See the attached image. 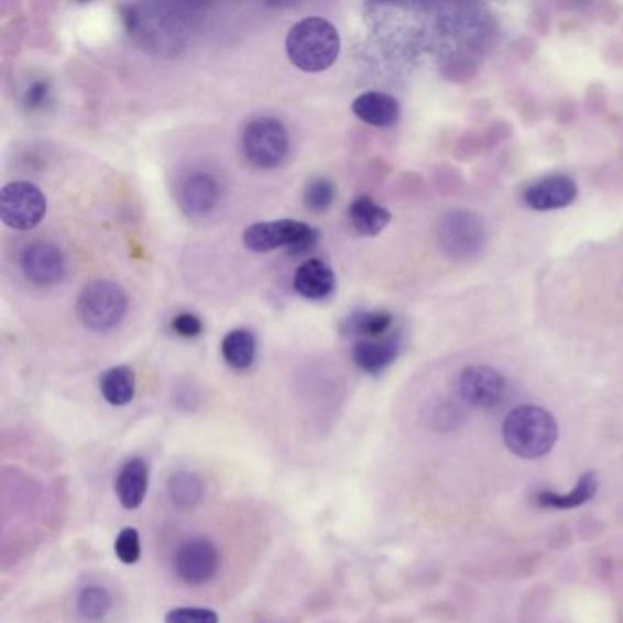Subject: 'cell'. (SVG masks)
Returning a JSON list of instances; mask_svg holds the SVG:
<instances>
[{
	"label": "cell",
	"instance_id": "obj_7",
	"mask_svg": "<svg viewBox=\"0 0 623 623\" xmlns=\"http://www.w3.org/2000/svg\"><path fill=\"white\" fill-rule=\"evenodd\" d=\"M439 240L446 253L456 259H473L487 243L483 221L468 210L448 212L439 227Z\"/></svg>",
	"mask_w": 623,
	"mask_h": 623
},
{
	"label": "cell",
	"instance_id": "obj_16",
	"mask_svg": "<svg viewBox=\"0 0 623 623\" xmlns=\"http://www.w3.org/2000/svg\"><path fill=\"white\" fill-rule=\"evenodd\" d=\"M353 113L373 127H392L401 118V105L390 94L365 91L353 101Z\"/></svg>",
	"mask_w": 623,
	"mask_h": 623
},
{
	"label": "cell",
	"instance_id": "obj_18",
	"mask_svg": "<svg viewBox=\"0 0 623 623\" xmlns=\"http://www.w3.org/2000/svg\"><path fill=\"white\" fill-rule=\"evenodd\" d=\"M348 216H350L351 227L362 237H376L392 221L390 210L376 204L375 199H371L370 196L353 199L348 209Z\"/></svg>",
	"mask_w": 623,
	"mask_h": 623
},
{
	"label": "cell",
	"instance_id": "obj_20",
	"mask_svg": "<svg viewBox=\"0 0 623 623\" xmlns=\"http://www.w3.org/2000/svg\"><path fill=\"white\" fill-rule=\"evenodd\" d=\"M221 356L234 370H248L256 359V339L248 329H234L221 342Z\"/></svg>",
	"mask_w": 623,
	"mask_h": 623
},
{
	"label": "cell",
	"instance_id": "obj_1",
	"mask_svg": "<svg viewBox=\"0 0 623 623\" xmlns=\"http://www.w3.org/2000/svg\"><path fill=\"white\" fill-rule=\"evenodd\" d=\"M285 52L298 70L318 74L331 68L339 59L340 35L323 17H307L291 28L285 39Z\"/></svg>",
	"mask_w": 623,
	"mask_h": 623
},
{
	"label": "cell",
	"instance_id": "obj_14",
	"mask_svg": "<svg viewBox=\"0 0 623 623\" xmlns=\"http://www.w3.org/2000/svg\"><path fill=\"white\" fill-rule=\"evenodd\" d=\"M146 490H149V464L145 459L134 457L124 462L116 479V494L123 509L127 511L140 509L141 503L145 501Z\"/></svg>",
	"mask_w": 623,
	"mask_h": 623
},
{
	"label": "cell",
	"instance_id": "obj_17",
	"mask_svg": "<svg viewBox=\"0 0 623 623\" xmlns=\"http://www.w3.org/2000/svg\"><path fill=\"white\" fill-rule=\"evenodd\" d=\"M598 489H600V481H598L597 472H586L569 494H558L554 490H542V492H537L536 503L542 509L570 511V509H578V506L589 503L597 495Z\"/></svg>",
	"mask_w": 623,
	"mask_h": 623
},
{
	"label": "cell",
	"instance_id": "obj_24",
	"mask_svg": "<svg viewBox=\"0 0 623 623\" xmlns=\"http://www.w3.org/2000/svg\"><path fill=\"white\" fill-rule=\"evenodd\" d=\"M335 199V185L326 178H315L307 183L304 204L312 212H326Z\"/></svg>",
	"mask_w": 623,
	"mask_h": 623
},
{
	"label": "cell",
	"instance_id": "obj_19",
	"mask_svg": "<svg viewBox=\"0 0 623 623\" xmlns=\"http://www.w3.org/2000/svg\"><path fill=\"white\" fill-rule=\"evenodd\" d=\"M99 390L108 404L124 406L132 403L135 395V373L129 365H116L102 373Z\"/></svg>",
	"mask_w": 623,
	"mask_h": 623
},
{
	"label": "cell",
	"instance_id": "obj_26",
	"mask_svg": "<svg viewBox=\"0 0 623 623\" xmlns=\"http://www.w3.org/2000/svg\"><path fill=\"white\" fill-rule=\"evenodd\" d=\"M165 623H220V619L210 609L179 608L167 613Z\"/></svg>",
	"mask_w": 623,
	"mask_h": 623
},
{
	"label": "cell",
	"instance_id": "obj_13",
	"mask_svg": "<svg viewBox=\"0 0 623 623\" xmlns=\"http://www.w3.org/2000/svg\"><path fill=\"white\" fill-rule=\"evenodd\" d=\"M218 198H220V185L207 173L190 174L179 190L182 209L193 218L209 215L218 204Z\"/></svg>",
	"mask_w": 623,
	"mask_h": 623
},
{
	"label": "cell",
	"instance_id": "obj_6",
	"mask_svg": "<svg viewBox=\"0 0 623 623\" xmlns=\"http://www.w3.org/2000/svg\"><path fill=\"white\" fill-rule=\"evenodd\" d=\"M46 196L43 190L28 182H11L0 194V216L10 229L30 231L46 216Z\"/></svg>",
	"mask_w": 623,
	"mask_h": 623
},
{
	"label": "cell",
	"instance_id": "obj_28",
	"mask_svg": "<svg viewBox=\"0 0 623 623\" xmlns=\"http://www.w3.org/2000/svg\"><path fill=\"white\" fill-rule=\"evenodd\" d=\"M46 94H48V87H46L44 83H37V85H33L30 91H28V102H30L32 107H37V105L44 102Z\"/></svg>",
	"mask_w": 623,
	"mask_h": 623
},
{
	"label": "cell",
	"instance_id": "obj_5",
	"mask_svg": "<svg viewBox=\"0 0 623 623\" xmlns=\"http://www.w3.org/2000/svg\"><path fill=\"white\" fill-rule=\"evenodd\" d=\"M242 151L254 167L274 168L289 152V135L276 118H256L242 132Z\"/></svg>",
	"mask_w": 623,
	"mask_h": 623
},
{
	"label": "cell",
	"instance_id": "obj_12",
	"mask_svg": "<svg viewBox=\"0 0 623 623\" xmlns=\"http://www.w3.org/2000/svg\"><path fill=\"white\" fill-rule=\"evenodd\" d=\"M401 353L398 335H386L381 339H360L353 346V360L360 370L370 375H381L395 362Z\"/></svg>",
	"mask_w": 623,
	"mask_h": 623
},
{
	"label": "cell",
	"instance_id": "obj_21",
	"mask_svg": "<svg viewBox=\"0 0 623 623\" xmlns=\"http://www.w3.org/2000/svg\"><path fill=\"white\" fill-rule=\"evenodd\" d=\"M392 324V313L360 312L346 323V329H348V334L359 337V340L381 339V337H386Z\"/></svg>",
	"mask_w": 623,
	"mask_h": 623
},
{
	"label": "cell",
	"instance_id": "obj_3",
	"mask_svg": "<svg viewBox=\"0 0 623 623\" xmlns=\"http://www.w3.org/2000/svg\"><path fill=\"white\" fill-rule=\"evenodd\" d=\"M129 298L118 284L110 280L91 282L77 300V315L85 328L94 334H108L123 323Z\"/></svg>",
	"mask_w": 623,
	"mask_h": 623
},
{
	"label": "cell",
	"instance_id": "obj_15",
	"mask_svg": "<svg viewBox=\"0 0 623 623\" xmlns=\"http://www.w3.org/2000/svg\"><path fill=\"white\" fill-rule=\"evenodd\" d=\"M335 282L337 278H335L334 269L323 260H307L306 264L296 269L295 278H293L296 293L307 300H323L326 296L331 295Z\"/></svg>",
	"mask_w": 623,
	"mask_h": 623
},
{
	"label": "cell",
	"instance_id": "obj_27",
	"mask_svg": "<svg viewBox=\"0 0 623 623\" xmlns=\"http://www.w3.org/2000/svg\"><path fill=\"white\" fill-rule=\"evenodd\" d=\"M173 329L183 339H194L204 331V324L193 313H179L178 317H174Z\"/></svg>",
	"mask_w": 623,
	"mask_h": 623
},
{
	"label": "cell",
	"instance_id": "obj_22",
	"mask_svg": "<svg viewBox=\"0 0 623 623\" xmlns=\"http://www.w3.org/2000/svg\"><path fill=\"white\" fill-rule=\"evenodd\" d=\"M168 498L178 509L196 506L204 498V483L196 473L178 472L168 479Z\"/></svg>",
	"mask_w": 623,
	"mask_h": 623
},
{
	"label": "cell",
	"instance_id": "obj_23",
	"mask_svg": "<svg viewBox=\"0 0 623 623\" xmlns=\"http://www.w3.org/2000/svg\"><path fill=\"white\" fill-rule=\"evenodd\" d=\"M110 608H112V597L102 587H87V589H83L81 594L77 598V609H79L83 619H105Z\"/></svg>",
	"mask_w": 623,
	"mask_h": 623
},
{
	"label": "cell",
	"instance_id": "obj_25",
	"mask_svg": "<svg viewBox=\"0 0 623 623\" xmlns=\"http://www.w3.org/2000/svg\"><path fill=\"white\" fill-rule=\"evenodd\" d=\"M116 556L124 565H134L140 561V533L135 528L127 527L119 533L118 539H116Z\"/></svg>",
	"mask_w": 623,
	"mask_h": 623
},
{
	"label": "cell",
	"instance_id": "obj_4",
	"mask_svg": "<svg viewBox=\"0 0 623 623\" xmlns=\"http://www.w3.org/2000/svg\"><path fill=\"white\" fill-rule=\"evenodd\" d=\"M318 242V231L296 220L262 221L243 231V245L253 253H271L285 248L291 254L312 251Z\"/></svg>",
	"mask_w": 623,
	"mask_h": 623
},
{
	"label": "cell",
	"instance_id": "obj_10",
	"mask_svg": "<svg viewBox=\"0 0 623 623\" xmlns=\"http://www.w3.org/2000/svg\"><path fill=\"white\" fill-rule=\"evenodd\" d=\"M21 269L32 284L43 285V287L44 285H54L65 276V254L54 243H30L22 251Z\"/></svg>",
	"mask_w": 623,
	"mask_h": 623
},
{
	"label": "cell",
	"instance_id": "obj_2",
	"mask_svg": "<svg viewBox=\"0 0 623 623\" xmlns=\"http://www.w3.org/2000/svg\"><path fill=\"white\" fill-rule=\"evenodd\" d=\"M503 441L514 456L539 459L558 441V423L547 409L525 404L506 415Z\"/></svg>",
	"mask_w": 623,
	"mask_h": 623
},
{
	"label": "cell",
	"instance_id": "obj_9",
	"mask_svg": "<svg viewBox=\"0 0 623 623\" xmlns=\"http://www.w3.org/2000/svg\"><path fill=\"white\" fill-rule=\"evenodd\" d=\"M220 567V553L215 543L193 537L179 545L174 554V572L187 586H204L215 578Z\"/></svg>",
	"mask_w": 623,
	"mask_h": 623
},
{
	"label": "cell",
	"instance_id": "obj_11",
	"mask_svg": "<svg viewBox=\"0 0 623 623\" xmlns=\"http://www.w3.org/2000/svg\"><path fill=\"white\" fill-rule=\"evenodd\" d=\"M576 198H578V185L575 179L564 174L537 179L523 190L525 205L528 209L539 212L565 209L570 204H575Z\"/></svg>",
	"mask_w": 623,
	"mask_h": 623
},
{
	"label": "cell",
	"instance_id": "obj_8",
	"mask_svg": "<svg viewBox=\"0 0 623 623\" xmlns=\"http://www.w3.org/2000/svg\"><path fill=\"white\" fill-rule=\"evenodd\" d=\"M459 395L473 408L490 409L500 406L509 392V382L490 365H468L459 375Z\"/></svg>",
	"mask_w": 623,
	"mask_h": 623
}]
</instances>
